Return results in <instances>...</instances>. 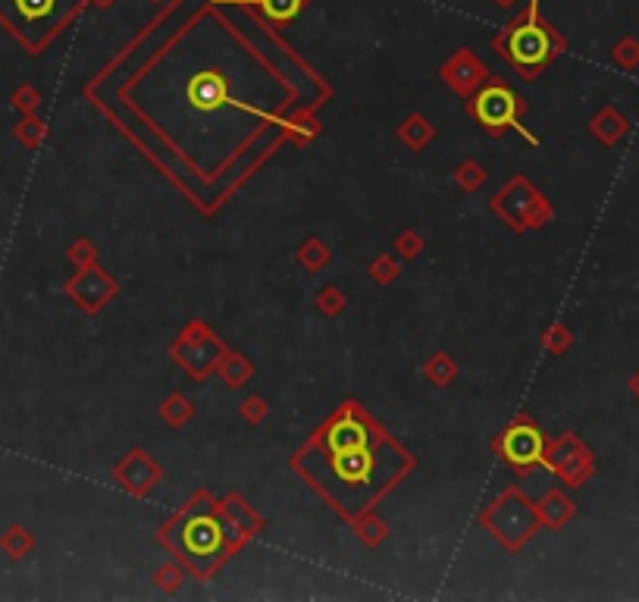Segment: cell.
I'll return each instance as SVG.
<instances>
[{
	"instance_id": "2",
	"label": "cell",
	"mask_w": 639,
	"mask_h": 602,
	"mask_svg": "<svg viewBox=\"0 0 639 602\" xmlns=\"http://www.w3.org/2000/svg\"><path fill=\"white\" fill-rule=\"evenodd\" d=\"M170 54H173L170 69L176 73L173 91H179L182 104L195 113V120H213V123L223 120L226 123L232 110H239V107L254 110V104L235 101V79H229V69L239 63V57H223V60L204 57L201 63H195V54L182 35L173 38Z\"/></svg>"
},
{
	"instance_id": "8",
	"label": "cell",
	"mask_w": 639,
	"mask_h": 602,
	"mask_svg": "<svg viewBox=\"0 0 639 602\" xmlns=\"http://www.w3.org/2000/svg\"><path fill=\"white\" fill-rule=\"evenodd\" d=\"M260 7H264V13L273 19V22H289L301 13L304 0H257Z\"/></svg>"
},
{
	"instance_id": "9",
	"label": "cell",
	"mask_w": 639,
	"mask_h": 602,
	"mask_svg": "<svg viewBox=\"0 0 639 602\" xmlns=\"http://www.w3.org/2000/svg\"><path fill=\"white\" fill-rule=\"evenodd\" d=\"M593 129L605 138V142H618V138L624 135V129H627V123H624L614 110H605L602 117L593 123Z\"/></svg>"
},
{
	"instance_id": "3",
	"label": "cell",
	"mask_w": 639,
	"mask_h": 602,
	"mask_svg": "<svg viewBox=\"0 0 639 602\" xmlns=\"http://www.w3.org/2000/svg\"><path fill=\"white\" fill-rule=\"evenodd\" d=\"M82 0H0V19L32 48L44 44Z\"/></svg>"
},
{
	"instance_id": "12",
	"label": "cell",
	"mask_w": 639,
	"mask_h": 602,
	"mask_svg": "<svg viewBox=\"0 0 639 602\" xmlns=\"http://www.w3.org/2000/svg\"><path fill=\"white\" fill-rule=\"evenodd\" d=\"M502 4H511V0H502Z\"/></svg>"
},
{
	"instance_id": "4",
	"label": "cell",
	"mask_w": 639,
	"mask_h": 602,
	"mask_svg": "<svg viewBox=\"0 0 639 602\" xmlns=\"http://www.w3.org/2000/svg\"><path fill=\"white\" fill-rule=\"evenodd\" d=\"M505 51H508V60L517 69L533 73V69H539L542 63L552 60L555 41H552V32L542 26V22H536V16H533L530 22H524V26L511 29V35L505 38Z\"/></svg>"
},
{
	"instance_id": "1",
	"label": "cell",
	"mask_w": 639,
	"mask_h": 602,
	"mask_svg": "<svg viewBox=\"0 0 639 602\" xmlns=\"http://www.w3.org/2000/svg\"><path fill=\"white\" fill-rule=\"evenodd\" d=\"M304 461H317L304 471L342 512H361L405 468L401 449L376 436L351 408L326 424Z\"/></svg>"
},
{
	"instance_id": "6",
	"label": "cell",
	"mask_w": 639,
	"mask_h": 602,
	"mask_svg": "<svg viewBox=\"0 0 639 602\" xmlns=\"http://www.w3.org/2000/svg\"><path fill=\"white\" fill-rule=\"evenodd\" d=\"M502 455L517 468H530L542 461V436L536 427H511L502 436Z\"/></svg>"
},
{
	"instance_id": "10",
	"label": "cell",
	"mask_w": 639,
	"mask_h": 602,
	"mask_svg": "<svg viewBox=\"0 0 639 602\" xmlns=\"http://www.w3.org/2000/svg\"><path fill=\"white\" fill-rule=\"evenodd\" d=\"M614 60H618L621 66H636L639 63V44L633 41V38H627V41H621L618 48H614Z\"/></svg>"
},
{
	"instance_id": "11",
	"label": "cell",
	"mask_w": 639,
	"mask_h": 602,
	"mask_svg": "<svg viewBox=\"0 0 639 602\" xmlns=\"http://www.w3.org/2000/svg\"><path fill=\"white\" fill-rule=\"evenodd\" d=\"M633 389H636V396H639V374L633 377Z\"/></svg>"
},
{
	"instance_id": "7",
	"label": "cell",
	"mask_w": 639,
	"mask_h": 602,
	"mask_svg": "<svg viewBox=\"0 0 639 602\" xmlns=\"http://www.w3.org/2000/svg\"><path fill=\"white\" fill-rule=\"evenodd\" d=\"M514 110H517V101L508 88H486L483 95L477 98V117L483 126L489 129H502L508 123H514Z\"/></svg>"
},
{
	"instance_id": "5",
	"label": "cell",
	"mask_w": 639,
	"mask_h": 602,
	"mask_svg": "<svg viewBox=\"0 0 639 602\" xmlns=\"http://www.w3.org/2000/svg\"><path fill=\"white\" fill-rule=\"evenodd\" d=\"M220 524L207 518V515H188L179 527H176V543L182 549V555L188 562H201V559H213L220 549Z\"/></svg>"
}]
</instances>
